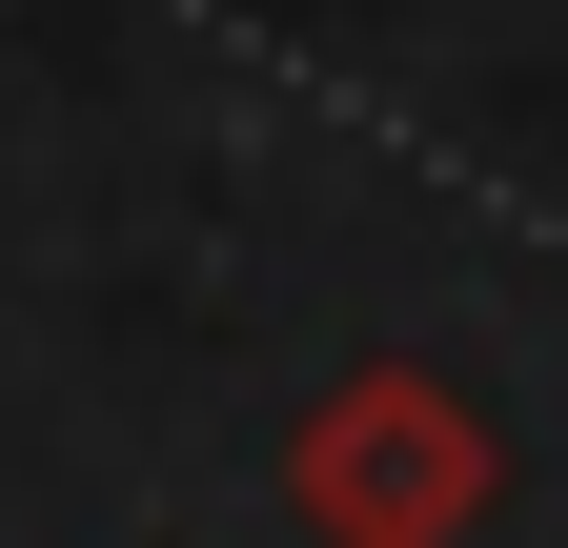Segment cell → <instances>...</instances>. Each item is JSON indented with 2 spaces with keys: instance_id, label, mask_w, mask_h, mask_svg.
Returning <instances> with one entry per match:
<instances>
[{
  "instance_id": "6da1fadb",
  "label": "cell",
  "mask_w": 568,
  "mask_h": 548,
  "mask_svg": "<svg viewBox=\"0 0 568 548\" xmlns=\"http://www.w3.org/2000/svg\"><path fill=\"white\" fill-rule=\"evenodd\" d=\"M487 427H467V386H426V366H345L305 427H284V508H305V548H467L487 528Z\"/></svg>"
}]
</instances>
